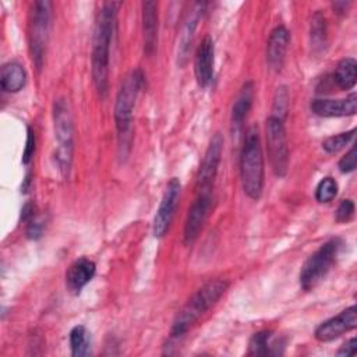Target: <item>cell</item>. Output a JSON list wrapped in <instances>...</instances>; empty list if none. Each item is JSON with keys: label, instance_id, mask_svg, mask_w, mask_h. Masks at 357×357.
<instances>
[{"label": "cell", "instance_id": "23", "mask_svg": "<svg viewBox=\"0 0 357 357\" xmlns=\"http://www.w3.org/2000/svg\"><path fill=\"white\" fill-rule=\"evenodd\" d=\"M310 36H311V46L314 47V50L322 52L328 42V26H326V18L321 11H317L312 15Z\"/></svg>", "mask_w": 357, "mask_h": 357}, {"label": "cell", "instance_id": "14", "mask_svg": "<svg viewBox=\"0 0 357 357\" xmlns=\"http://www.w3.org/2000/svg\"><path fill=\"white\" fill-rule=\"evenodd\" d=\"M311 112L319 117L354 116L357 112V95L353 92L344 99H314Z\"/></svg>", "mask_w": 357, "mask_h": 357}, {"label": "cell", "instance_id": "18", "mask_svg": "<svg viewBox=\"0 0 357 357\" xmlns=\"http://www.w3.org/2000/svg\"><path fill=\"white\" fill-rule=\"evenodd\" d=\"M142 33H144V52L146 56H152L158 43V3L142 1Z\"/></svg>", "mask_w": 357, "mask_h": 357}, {"label": "cell", "instance_id": "11", "mask_svg": "<svg viewBox=\"0 0 357 357\" xmlns=\"http://www.w3.org/2000/svg\"><path fill=\"white\" fill-rule=\"evenodd\" d=\"M223 149V138L219 132L213 134L209 141V145L205 151L202 162L199 165V170L197 174V191H212L215 177L218 174L220 158Z\"/></svg>", "mask_w": 357, "mask_h": 357}, {"label": "cell", "instance_id": "13", "mask_svg": "<svg viewBox=\"0 0 357 357\" xmlns=\"http://www.w3.org/2000/svg\"><path fill=\"white\" fill-rule=\"evenodd\" d=\"M213 64H215V45L211 36H205L195 52L194 73L197 82L201 88L209 86L213 79Z\"/></svg>", "mask_w": 357, "mask_h": 357}, {"label": "cell", "instance_id": "16", "mask_svg": "<svg viewBox=\"0 0 357 357\" xmlns=\"http://www.w3.org/2000/svg\"><path fill=\"white\" fill-rule=\"evenodd\" d=\"M290 33L284 25H278L272 29L266 43V63L273 71H279L283 67Z\"/></svg>", "mask_w": 357, "mask_h": 357}, {"label": "cell", "instance_id": "33", "mask_svg": "<svg viewBox=\"0 0 357 357\" xmlns=\"http://www.w3.org/2000/svg\"><path fill=\"white\" fill-rule=\"evenodd\" d=\"M33 216H35V208H33V205H32L31 202L25 204L24 208H22V211H21V219H22L24 222H29Z\"/></svg>", "mask_w": 357, "mask_h": 357}, {"label": "cell", "instance_id": "15", "mask_svg": "<svg viewBox=\"0 0 357 357\" xmlns=\"http://www.w3.org/2000/svg\"><path fill=\"white\" fill-rule=\"evenodd\" d=\"M254 100V84L252 81L244 82V85L240 88L230 114V130L233 137H238L243 130V123L252 106Z\"/></svg>", "mask_w": 357, "mask_h": 357}, {"label": "cell", "instance_id": "6", "mask_svg": "<svg viewBox=\"0 0 357 357\" xmlns=\"http://www.w3.org/2000/svg\"><path fill=\"white\" fill-rule=\"evenodd\" d=\"M52 24V3L46 0L33 1L29 13V52L38 70L43 67L45 54Z\"/></svg>", "mask_w": 357, "mask_h": 357}, {"label": "cell", "instance_id": "9", "mask_svg": "<svg viewBox=\"0 0 357 357\" xmlns=\"http://www.w3.org/2000/svg\"><path fill=\"white\" fill-rule=\"evenodd\" d=\"M180 191H181L180 180L177 177H172L166 184V190L163 192L159 208L153 218L152 231L156 238H160L167 233L170 223L173 220V216H174L176 206L178 204Z\"/></svg>", "mask_w": 357, "mask_h": 357}, {"label": "cell", "instance_id": "22", "mask_svg": "<svg viewBox=\"0 0 357 357\" xmlns=\"http://www.w3.org/2000/svg\"><path fill=\"white\" fill-rule=\"evenodd\" d=\"M272 332L271 331H259L252 335L248 343V356H271V354H282L278 346L271 344Z\"/></svg>", "mask_w": 357, "mask_h": 357}, {"label": "cell", "instance_id": "30", "mask_svg": "<svg viewBox=\"0 0 357 357\" xmlns=\"http://www.w3.org/2000/svg\"><path fill=\"white\" fill-rule=\"evenodd\" d=\"M45 230V220L39 216H33L29 222H28V227H26V237L31 240H36L42 236Z\"/></svg>", "mask_w": 357, "mask_h": 357}, {"label": "cell", "instance_id": "29", "mask_svg": "<svg viewBox=\"0 0 357 357\" xmlns=\"http://www.w3.org/2000/svg\"><path fill=\"white\" fill-rule=\"evenodd\" d=\"M356 165H357V155H356V146L353 145L349 152L339 160V170L342 173H351L356 170Z\"/></svg>", "mask_w": 357, "mask_h": 357}, {"label": "cell", "instance_id": "4", "mask_svg": "<svg viewBox=\"0 0 357 357\" xmlns=\"http://www.w3.org/2000/svg\"><path fill=\"white\" fill-rule=\"evenodd\" d=\"M144 86V74L139 68L130 71L120 85L114 102V123L120 148L128 146L131 139L132 110Z\"/></svg>", "mask_w": 357, "mask_h": 357}, {"label": "cell", "instance_id": "8", "mask_svg": "<svg viewBox=\"0 0 357 357\" xmlns=\"http://www.w3.org/2000/svg\"><path fill=\"white\" fill-rule=\"evenodd\" d=\"M266 149L276 177H283L289 167V146L284 120L269 116L266 120Z\"/></svg>", "mask_w": 357, "mask_h": 357}, {"label": "cell", "instance_id": "7", "mask_svg": "<svg viewBox=\"0 0 357 357\" xmlns=\"http://www.w3.org/2000/svg\"><path fill=\"white\" fill-rule=\"evenodd\" d=\"M53 124L57 141L56 162L61 174L68 176L73 162L74 127L68 103L64 99H57L53 105Z\"/></svg>", "mask_w": 357, "mask_h": 357}, {"label": "cell", "instance_id": "10", "mask_svg": "<svg viewBox=\"0 0 357 357\" xmlns=\"http://www.w3.org/2000/svg\"><path fill=\"white\" fill-rule=\"evenodd\" d=\"M211 206H212V191H198L197 198L194 199V202L188 209L185 223H184L183 241L185 245H192L197 241L206 222Z\"/></svg>", "mask_w": 357, "mask_h": 357}, {"label": "cell", "instance_id": "20", "mask_svg": "<svg viewBox=\"0 0 357 357\" xmlns=\"http://www.w3.org/2000/svg\"><path fill=\"white\" fill-rule=\"evenodd\" d=\"M26 73L24 67L15 61L6 63L0 73V86L4 92L15 93L25 86Z\"/></svg>", "mask_w": 357, "mask_h": 357}, {"label": "cell", "instance_id": "1", "mask_svg": "<svg viewBox=\"0 0 357 357\" xmlns=\"http://www.w3.org/2000/svg\"><path fill=\"white\" fill-rule=\"evenodd\" d=\"M120 3L107 1L103 3L98 11L92 54H91V71L93 84L100 96H105L109 85V60H110V43L116 31L117 8Z\"/></svg>", "mask_w": 357, "mask_h": 357}, {"label": "cell", "instance_id": "28", "mask_svg": "<svg viewBox=\"0 0 357 357\" xmlns=\"http://www.w3.org/2000/svg\"><path fill=\"white\" fill-rule=\"evenodd\" d=\"M354 215V202L351 199H343L335 213V218L339 223L349 222Z\"/></svg>", "mask_w": 357, "mask_h": 357}, {"label": "cell", "instance_id": "32", "mask_svg": "<svg viewBox=\"0 0 357 357\" xmlns=\"http://www.w3.org/2000/svg\"><path fill=\"white\" fill-rule=\"evenodd\" d=\"M356 351H357V340H356V337H351L340 346V349L336 351V354L349 357V356H354Z\"/></svg>", "mask_w": 357, "mask_h": 357}, {"label": "cell", "instance_id": "19", "mask_svg": "<svg viewBox=\"0 0 357 357\" xmlns=\"http://www.w3.org/2000/svg\"><path fill=\"white\" fill-rule=\"evenodd\" d=\"M205 6H206V3H195L192 11L188 13V15L183 24L181 33H180V43H178V63L180 64H184V61L187 59L198 20L204 13Z\"/></svg>", "mask_w": 357, "mask_h": 357}, {"label": "cell", "instance_id": "21", "mask_svg": "<svg viewBox=\"0 0 357 357\" xmlns=\"http://www.w3.org/2000/svg\"><path fill=\"white\" fill-rule=\"evenodd\" d=\"M333 82L340 89H351L356 85L357 79V63L353 57L342 59L333 73Z\"/></svg>", "mask_w": 357, "mask_h": 357}, {"label": "cell", "instance_id": "2", "mask_svg": "<svg viewBox=\"0 0 357 357\" xmlns=\"http://www.w3.org/2000/svg\"><path fill=\"white\" fill-rule=\"evenodd\" d=\"M264 153L257 126H251L244 135L240 152V178L245 195L259 199L264 190Z\"/></svg>", "mask_w": 357, "mask_h": 357}, {"label": "cell", "instance_id": "12", "mask_svg": "<svg viewBox=\"0 0 357 357\" xmlns=\"http://www.w3.org/2000/svg\"><path fill=\"white\" fill-rule=\"evenodd\" d=\"M357 326V308L350 305L336 317H332L322 324H319L314 332V336L318 342H331L342 336L346 332L356 329Z\"/></svg>", "mask_w": 357, "mask_h": 357}, {"label": "cell", "instance_id": "5", "mask_svg": "<svg viewBox=\"0 0 357 357\" xmlns=\"http://www.w3.org/2000/svg\"><path fill=\"white\" fill-rule=\"evenodd\" d=\"M342 245L343 241L339 237H335L324 243L314 254L308 257L300 271V286L303 290L308 291L325 279L332 266L336 264Z\"/></svg>", "mask_w": 357, "mask_h": 357}, {"label": "cell", "instance_id": "3", "mask_svg": "<svg viewBox=\"0 0 357 357\" xmlns=\"http://www.w3.org/2000/svg\"><path fill=\"white\" fill-rule=\"evenodd\" d=\"M229 283L222 279H213L201 286L191 298L183 305L173 319L170 336L180 337L212 307L227 290Z\"/></svg>", "mask_w": 357, "mask_h": 357}, {"label": "cell", "instance_id": "24", "mask_svg": "<svg viewBox=\"0 0 357 357\" xmlns=\"http://www.w3.org/2000/svg\"><path fill=\"white\" fill-rule=\"evenodd\" d=\"M89 333L85 326L77 325L71 329L70 332V347H71V354L74 357H84L89 354Z\"/></svg>", "mask_w": 357, "mask_h": 357}, {"label": "cell", "instance_id": "25", "mask_svg": "<svg viewBox=\"0 0 357 357\" xmlns=\"http://www.w3.org/2000/svg\"><path fill=\"white\" fill-rule=\"evenodd\" d=\"M354 134H356V128H351L350 131L340 132L336 135H331L322 142V149L326 153H336L342 151L354 138Z\"/></svg>", "mask_w": 357, "mask_h": 357}, {"label": "cell", "instance_id": "31", "mask_svg": "<svg viewBox=\"0 0 357 357\" xmlns=\"http://www.w3.org/2000/svg\"><path fill=\"white\" fill-rule=\"evenodd\" d=\"M35 132L32 131L31 127H28L26 130V142H25V148L22 152V163L28 165L35 153Z\"/></svg>", "mask_w": 357, "mask_h": 357}, {"label": "cell", "instance_id": "27", "mask_svg": "<svg viewBox=\"0 0 357 357\" xmlns=\"http://www.w3.org/2000/svg\"><path fill=\"white\" fill-rule=\"evenodd\" d=\"M287 106H289V92L286 86H279L273 96V105H272V114L275 117H279L282 120L286 119L287 114Z\"/></svg>", "mask_w": 357, "mask_h": 357}, {"label": "cell", "instance_id": "26", "mask_svg": "<svg viewBox=\"0 0 357 357\" xmlns=\"http://www.w3.org/2000/svg\"><path fill=\"white\" fill-rule=\"evenodd\" d=\"M337 194V183L332 177H324L315 188V199L319 204L331 202Z\"/></svg>", "mask_w": 357, "mask_h": 357}, {"label": "cell", "instance_id": "17", "mask_svg": "<svg viewBox=\"0 0 357 357\" xmlns=\"http://www.w3.org/2000/svg\"><path fill=\"white\" fill-rule=\"evenodd\" d=\"M96 271V265L89 258H78L74 261L66 272V286L70 293L79 294L81 290L92 280Z\"/></svg>", "mask_w": 357, "mask_h": 357}, {"label": "cell", "instance_id": "34", "mask_svg": "<svg viewBox=\"0 0 357 357\" xmlns=\"http://www.w3.org/2000/svg\"><path fill=\"white\" fill-rule=\"evenodd\" d=\"M350 6H351L350 1H336V3L332 4L336 14H346Z\"/></svg>", "mask_w": 357, "mask_h": 357}]
</instances>
